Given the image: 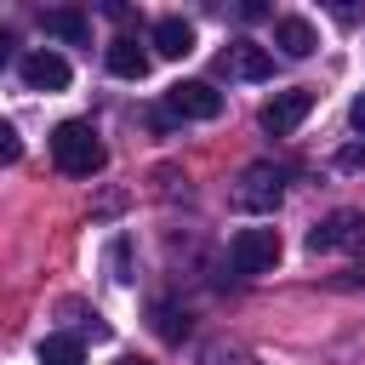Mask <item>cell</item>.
<instances>
[{
    "mask_svg": "<svg viewBox=\"0 0 365 365\" xmlns=\"http://www.w3.org/2000/svg\"><path fill=\"white\" fill-rule=\"evenodd\" d=\"M51 160H57V171H68V177H97L108 154H103L91 120H63V125L51 131Z\"/></svg>",
    "mask_w": 365,
    "mask_h": 365,
    "instance_id": "cell-1",
    "label": "cell"
},
{
    "mask_svg": "<svg viewBox=\"0 0 365 365\" xmlns=\"http://www.w3.org/2000/svg\"><path fill=\"white\" fill-rule=\"evenodd\" d=\"M279 251H285L279 245V228H240L228 240V268L245 274V279H257V274H274Z\"/></svg>",
    "mask_w": 365,
    "mask_h": 365,
    "instance_id": "cell-2",
    "label": "cell"
},
{
    "mask_svg": "<svg viewBox=\"0 0 365 365\" xmlns=\"http://www.w3.org/2000/svg\"><path fill=\"white\" fill-rule=\"evenodd\" d=\"M222 114V91L211 80H177L165 91V120H217Z\"/></svg>",
    "mask_w": 365,
    "mask_h": 365,
    "instance_id": "cell-3",
    "label": "cell"
},
{
    "mask_svg": "<svg viewBox=\"0 0 365 365\" xmlns=\"http://www.w3.org/2000/svg\"><path fill=\"white\" fill-rule=\"evenodd\" d=\"M279 200H285V171L268 165V160L245 165V177H240V188H234V205H240V211H274Z\"/></svg>",
    "mask_w": 365,
    "mask_h": 365,
    "instance_id": "cell-4",
    "label": "cell"
},
{
    "mask_svg": "<svg viewBox=\"0 0 365 365\" xmlns=\"http://www.w3.org/2000/svg\"><path fill=\"white\" fill-rule=\"evenodd\" d=\"M365 245V211H331L308 228V251H359Z\"/></svg>",
    "mask_w": 365,
    "mask_h": 365,
    "instance_id": "cell-5",
    "label": "cell"
},
{
    "mask_svg": "<svg viewBox=\"0 0 365 365\" xmlns=\"http://www.w3.org/2000/svg\"><path fill=\"white\" fill-rule=\"evenodd\" d=\"M308 114H314V91H308V86H291V91H274V97L262 103V114H257V120H262V131L291 137Z\"/></svg>",
    "mask_w": 365,
    "mask_h": 365,
    "instance_id": "cell-6",
    "label": "cell"
},
{
    "mask_svg": "<svg viewBox=\"0 0 365 365\" xmlns=\"http://www.w3.org/2000/svg\"><path fill=\"white\" fill-rule=\"evenodd\" d=\"M217 63H222V74H228V80H268V74H274V57H268L257 40H234Z\"/></svg>",
    "mask_w": 365,
    "mask_h": 365,
    "instance_id": "cell-7",
    "label": "cell"
},
{
    "mask_svg": "<svg viewBox=\"0 0 365 365\" xmlns=\"http://www.w3.org/2000/svg\"><path fill=\"white\" fill-rule=\"evenodd\" d=\"M17 68H23V86L29 91H46L51 97V91L68 86V57H57V51H29Z\"/></svg>",
    "mask_w": 365,
    "mask_h": 365,
    "instance_id": "cell-8",
    "label": "cell"
},
{
    "mask_svg": "<svg viewBox=\"0 0 365 365\" xmlns=\"http://www.w3.org/2000/svg\"><path fill=\"white\" fill-rule=\"evenodd\" d=\"M274 46L285 51V57H314V46H319V34H314V23L308 17H274Z\"/></svg>",
    "mask_w": 365,
    "mask_h": 365,
    "instance_id": "cell-9",
    "label": "cell"
},
{
    "mask_svg": "<svg viewBox=\"0 0 365 365\" xmlns=\"http://www.w3.org/2000/svg\"><path fill=\"white\" fill-rule=\"evenodd\" d=\"M103 63H108V74H120V80H143L148 74V51L131 40V34H120V40H108V51H103Z\"/></svg>",
    "mask_w": 365,
    "mask_h": 365,
    "instance_id": "cell-10",
    "label": "cell"
},
{
    "mask_svg": "<svg viewBox=\"0 0 365 365\" xmlns=\"http://www.w3.org/2000/svg\"><path fill=\"white\" fill-rule=\"evenodd\" d=\"M154 51L171 57V63L188 57V51H194V23H182V17H160V23H154Z\"/></svg>",
    "mask_w": 365,
    "mask_h": 365,
    "instance_id": "cell-11",
    "label": "cell"
},
{
    "mask_svg": "<svg viewBox=\"0 0 365 365\" xmlns=\"http://www.w3.org/2000/svg\"><path fill=\"white\" fill-rule=\"evenodd\" d=\"M40 23H46V34H57V40H68V46H86V40H91L86 11H68V6H63V11H46Z\"/></svg>",
    "mask_w": 365,
    "mask_h": 365,
    "instance_id": "cell-12",
    "label": "cell"
},
{
    "mask_svg": "<svg viewBox=\"0 0 365 365\" xmlns=\"http://www.w3.org/2000/svg\"><path fill=\"white\" fill-rule=\"evenodd\" d=\"M34 359H40V365H86V348H80L74 336H40Z\"/></svg>",
    "mask_w": 365,
    "mask_h": 365,
    "instance_id": "cell-13",
    "label": "cell"
},
{
    "mask_svg": "<svg viewBox=\"0 0 365 365\" xmlns=\"http://www.w3.org/2000/svg\"><path fill=\"white\" fill-rule=\"evenodd\" d=\"M154 331H160L165 342H182V336H188V319H182L177 308H165V302H154Z\"/></svg>",
    "mask_w": 365,
    "mask_h": 365,
    "instance_id": "cell-14",
    "label": "cell"
},
{
    "mask_svg": "<svg viewBox=\"0 0 365 365\" xmlns=\"http://www.w3.org/2000/svg\"><path fill=\"white\" fill-rule=\"evenodd\" d=\"M11 160H23V137L0 120V165H11Z\"/></svg>",
    "mask_w": 365,
    "mask_h": 365,
    "instance_id": "cell-15",
    "label": "cell"
},
{
    "mask_svg": "<svg viewBox=\"0 0 365 365\" xmlns=\"http://www.w3.org/2000/svg\"><path fill=\"white\" fill-rule=\"evenodd\" d=\"M11 57H17V34L0 29V68H11Z\"/></svg>",
    "mask_w": 365,
    "mask_h": 365,
    "instance_id": "cell-16",
    "label": "cell"
},
{
    "mask_svg": "<svg viewBox=\"0 0 365 365\" xmlns=\"http://www.w3.org/2000/svg\"><path fill=\"white\" fill-rule=\"evenodd\" d=\"M348 120H354V125H359V131H365V91H359V97H354V108H348Z\"/></svg>",
    "mask_w": 365,
    "mask_h": 365,
    "instance_id": "cell-17",
    "label": "cell"
},
{
    "mask_svg": "<svg viewBox=\"0 0 365 365\" xmlns=\"http://www.w3.org/2000/svg\"><path fill=\"white\" fill-rule=\"evenodd\" d=\"M342 165H365V148H348V154H342Z\"/></svg>",
    "mask_w": 365,
    "mask_h": 365,
    "instance_id": "cell-18",
    "label": "cell"
},
{
    "mask_svg": "<svg viewBox=\"0 0 365 365\" xmlns=\"http://www.w3.org/2000/svg\"><path fill=\"white\" fill-rule=\"evenodd\" d=\"M120 365H148V359H131V354H125V359H120Z\"/></svg>",
    "mask_w": 365,
    "mask_h": 365,
    "instance_id": "cell-19",
    "label": "cell"
}]
</instances>
